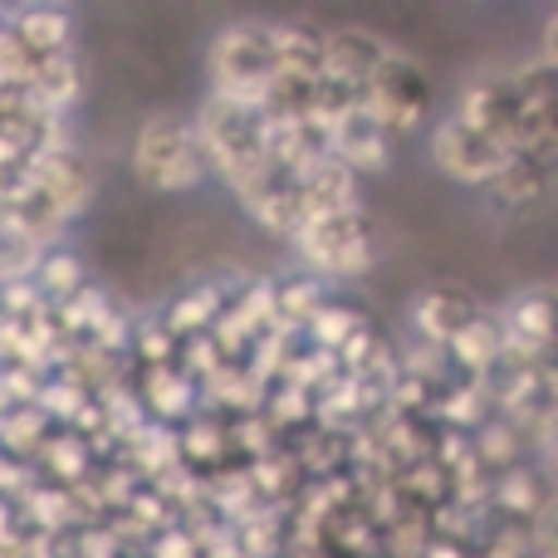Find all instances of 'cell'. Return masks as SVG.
I'll use <instances>...</instances> for the list:
<instances>
[{"label": "cell", "mask_w": 558, "mask_h": 558, "mask_svg": "<svg viewBox=\"0 0 558 558\" xmlns=\"http://www.w3.org/2000/svg\"><path fill=\"white\" fill-rule=\"evenodd\" d=\"M29 98H35L39 108H49V113L64 118L69 108L78 104V94H84V69H78L74 49H64V54H49V59H35V74H29Z\"/></svg>", "instance_id": "obj_13"}, {"label": "cell", "mask_w": 558, "mask_h": 558, "mask_svg": "<svg viewBox=\"0 0 558 558\" xmlns=\"http://www.w3.org/2000/svg\"><path fill=\"white\" fill-rule=\"evenodd\" d=\"M500 353H505V333H500V324H495V314H475L471 324L446 343V363H456L471 383H481Z\"/></svg>", "instance_id": "obj_15"}, {"label": "cell", "mask_w": 558, "mask_h": 558, "mask_svg": "<svg viewBox=\"0 0 558 558\" xmlns=\"http://www.w3.org/2000/svg\"><path fill=\"white\" fill-rule=\"evenodd\" d=\"M475 314H481V308H475L461 289H426V294L416 299V308H412V328H416L422 343L446 348Z\"/></svg>", "instance_id": "obj_12"}, {"label": "cell", "mask_w": 558, "mask_h": 558, "mask_svg": "<svg viewBox=\"0 0 558 558\" xmlns=\"http://www.w3.org/2000/svg\"><path fill=\"white\" fill-rule=\"evenodd\" d=\"M147 558H202V544H196L182 524H172V530L147 539Z\"/></svg>", "instance_id": "obj_30"}, {"label": "cell", "mask_w": 558, "mask_h": 558, "mask_svg": "<svg viewBox=\"0 0 558 558\" xmlns=\"http://www.w3.org/2000/svg\"><path fill=\"white\" fill-rule=\"evenodd\" d=\"M324 304H328L324 279H314V275L284 279V284H275V328L279 333H289V338L304 333L308 318H314Z\"/></svg>", "instance_id": "obj_21"}, {"label": "cell", "mask_w": 558, "mask_h": 558, "mask_svg": "<svg viewBox=\"0 0 558 558\" xmlns=\"http://www.w3.org/2000/svg\"><path fill=\"white\" fill-rule=\"evenodd\" d=\"M29 279H35V289H39V299H45V304H64V299H74L78 289L88 284L78 255H69V251H45Z\"/></svg>", "instance_id": "obj_25"}, {"label": "cell", "mask_w": 558, "mask_h": 558, "mask_svg": "<svg viewBox=\"0 0 558 558\" xmlns=\"http://www.w3.org/2000/svg\"><path fill=\"white\" fill-rule=\"evenodd\" d=\"M324 153L333 157V162H343L353 177H383L387 167H392V137L383 133V123H377L363 104H353L348 113L333 118Z\"/></svg>", "instance_id": "obj_7"}, {"label": "cell", "mask_w": 558, "mask_h": 558, "mask_svg": "<svg viewBox=\"0 0 558 558\" xmlns=\"http://www.w3.org/2000/svg\"><path fill=\"white\" fill-rule=\"evenodd\" d=\"M357 104H363L367 113L383 123L387 137L416 133V128H422V118H426V78H422V69L392 49V54H387V64L377 69V74L367 78V88L357 94Z\"/></svg>", "instance_id": "obj_6"}, {"label": "cell", "mask_w": 558, "mask_h": 558, "mask_svg": "<svg viewBox=\"0 0 558 558\" xmlns=\"http://www.w3.org/2000/svg\"><path fill=\"white\" fill-rule=\"evenodd\" d=\"M10 29H15V39L35 59L64 54V49L74 45V20H69V10H59V5H20L15 15H10Z\"/></svg>", "instance_id": "obj_14"}, {"label": "cell", "mask_w": 558, "mask_h": 558, "mask_svg": "<svg viewBox=\"0 0 558 558\" xmlns=\"http://www.w3.org/2000/svg\"><path fill=\"white\" fill-rule=\"evenodd\" d=\"M226 304H231V294H226L221 284H196L162 314V328L177 338V343H182V338H196V333H211V324L226 314Z\"/></svg>", "instance_id": "obj_18"}, {"label": "cell", "mask_w": 558, "mask_h": 558, "mask_svg": "<svg viewBox=\"0 0 558 558\" xmlns=\"http://www.w3.org/2000/svg\"><path fill=\"white\" fill-rule=\"evenodd\" d=\"M192 133L206 157V172L221 177L241 196V206H251L260 192L284 182V172H275L270 157H265V118L255 104L206 94L202 113L192 118Z\"/></svg>", "instance_id": "obj_1"}, {"label": "cell", "mask_w": 558, "mask_h": 558, "mask_svg": "<svg viewBox=\"0 0 558 558\" xmlns=\"http://www.w3.org/2000/svg\"><path fill=\"white\" fill-rule=\"evenodd\" d=\"M270 49H275V74L308 78V84L324 74V49H318L314 29H304V25H270Z\"/></svg>", "instance_id": "obj_20"}, {"label": "cell", "mask_w": 558, "mask_h": 558, "mask_svg": "<svg viewBox=\"0 0 558 558\" xmlns=\"http://www.w3.org/2000/svg\"><path fill=\"white\" fill-rule=\"evenodd\" d=\"M35 74V54L15 39V29L0 25V88H29Z\"/></svg>", "instance_id": "obj_28"}, {"label": "cell", "mask_w": 558, "mask_h": 558, "mask_svg": "<svg viewBox=\"0 0 558 558\" xmlns=\"http://www.w3.org/2000/svg\"><path fill=\"white\" fill-rule=\"evenodd\" d=\"M505 333V348L524 357H549L554 343V308H549V289H524L505 304V314H495Z\"/></svg>", "instance_id": "obj_11"}, {"label": "cell", "mask_w": 558, "mask_h": 558, "mask_svg": "<svg viewBox=\"0 0 558 558\" xmlns=\"http://www.w3.org/2000/svg\"><path fill=\"white\" fill-rule=\"evenodd\" d=\"M177 456H182L186 471L196 475H211L226 465V456H231V441H226V422L221 416H192V422L182 426V436H177Z\"/></svg>", "instance_id": "obj_19"}, {"label": "cell", "mask_w": 558, "mask_h": 558, "mask_svg": "<svg viewBox=\"0 0 558 558\" xmlns=\"http://www.w3.org/2000/svg\"><path fill=\"white\" fill-rule=\"evenodd\" d=\"M490 196H495V206H500V211H510V216L534 211V206L549 202V167L524 162V157H520V162H514L510 172L490 186Z\"/></svg>", "instance_id": "obj_23"}, {"label": "cell", "mask_w": 558, "mask_h": 558, "mask_svg": "<svg viewBox=\"0 0 558 558\" xmlns=\"http://www.w3.org/2000/svg\"><path fill=\"white\" fill-rule=\"evenodd\" d=\"M133 177L153 192H192L206 182V157L196 147L192 118L157 113L137 128L133 143Z\"/></svg>", "instance_id": "obj_2"}, {"label": "cell", "mask_w": 558, "mask_h": 558, "mask_svg": "<svg viewBox=\"0 0 558 558\" xmlns=\"http://www.w3.org/2000/svg\"><path fill=\"white\" fill-rule=\"evenodd\" d=\"M245 211H251L270 235H284V241H294V231L308 221V216H304V196H299V186L289 182V177H284V182H275L270 192H260L251 206H245Z\"/></svg>", "instance_id": "obj_24"}, {"label": "cell", "mask_w": 558, "mask_h": 558, "mask_svg": "<svg viewBox=\"0 0 558 558\" xmlns=\"http://www.w3.org/2000/svg\"><path fill=\"white\" fill-rule=\"evenodd\" d=\"M211 94L235 98V104H255L265 84L275 78V49H270V25H226L211 39Z\"/></svg>", "instance_id": "obj_4"}, {"label": "cell", "mask_w": 558, "mask_h": 558, "mask_svg": "<svg viewBox=\"0 0 558 558\" xmlns=\"http://www.w3.org/2000/svg\"><path fill=\"white\" fill-rule=\"evenodd\" d=\"M128 353L137 357V367H172L177 363V338L162 328V318L157 324H143L133 338H128Z\"/></svg>", "instance_id": "obj_27"}, {"label": "cell", "mask_w": 558, "mask_h": 558, "mask_svg": "<svg viewBox=\"0 0 558 558\" xmlns=\"http://www.w3.org/2000/svg\"><path fill=\"white\" fill-rule=\"evenodd\" d=\"M318 49H324V74L338 78V84H353L357 94H363L367 78L387 64V54H392V45H387L383 35H373V29H363V25L324 29V35H318Z\"/></svg>", "instance_id": "obj_9"}, {"label": "cell", "mask_w": 558, "mask_h": 558, "mask_svg": "<svg viewBox=\"0 0 558 558\" xmlns=\"http://www.w3.org/2000/svg\"><path fill=\"white\" fill-rule=\"evenodd\" d=\"M294 251L314 279H357L373 270V235L363 211L314 216L294 231Z\"/></svg>", "instance_id": "obj_3"}, {"label": "cell", "mask_w": 558, "mask_h": 558, "mask_svg": "<svg viewBox=\"0 0 558 558\" xmlns=\"http://www.w3.org/2000/svg\"><path fill=\"white\" fill-rule=\"evenodd\" d=\"M357 328H367V318L357 314V308H343V304H324L314 318H308L304 333L314 338L308 348H318V353H338V348L348 343V338L357 333Z\"/></svg>", "instance_id": "obj_26"}, {"label": "cell", "mask_w": 558, "mask_h": 558, "mask_svg": "<svg viewBox=\"0 0 558 558\" xmlns=\"http://www.w3.org/2000/svg\"><path fill=\"white\" fill-rule=\"evenodd\" d=\"M534 64H544L554 74L558 69V20H544V45H539V59Z\"/></svg>", "instance_id": "obj_31"}, {"label": "cell", "mask_w": 558, "mask_h": 558, "mask_svg": "<svg viewBox=\"0 0 558 558\" xmlns=\"http://www.w3.org/2000/svg\"><path fill=\"white\" fill-rule=\"evenodd\" d=\"M544 500H554V495H549V485L539 481V471H530V465H514V471L490 475V505L505 514V520L530 524Z\"/></svg>", "instance_id": "obj_16"}, {"label": "cell", "mask_w": 558, "mask_h": 558, "mask_svg": "<svg viewBox=\"0 0 558 558\" xmlns=\"http://www.w3.org/2000/svg\"><path fill=\"white\" fill-rule=\"evenodd\" d=\"M137 407H143L147 422L157 426H172V422H192L196 407H202V387L182 373V367H147L137 377Z\"/></svg>", "instance_id": "obj_10"}, {"label": "cell", "mask_w": 558, "mask_h": 558, "mask_svg": "<svg viewBox=\"0 0 558 558\" xmlns=\"http://www.w3.org/2000/svg\"><path fill=\"white\" fill-rule=\"evenodd\" d=\"M432 157L451 182H465V186H495L514 162H520L500 137L475 133V128L456 123V118H446V123L432 133Z\"/></svg>", "instance_id": "obj_5"}, {"label": "cell", "mask_w": 558, "mask_h": 558, "mask_svg": "<svg viewBox=\"0 0 558 558\" xmlns=\"http://www.w3.org/2000/svg\"><path fill=\"white\" fill-rule=\"evenodd\" d=\"M35 461L45 465V475L59 485V490H74V485H84L88 475H94V456H88V441L74 432H64V426H54V432L45 436V446L35 451Z\"/></svg>", "instance_id": "obj_17"}, {"label": "cell", "mask_w": 558, "mask_h": 558, "mask_svg": "<svg viewBox=\"0 0 558 558\" xmlns=\"http://www.w3.org/2000/svg\"><path fill=\"white\" fill-rule=\"evenodd\" d=\"M39 308H45V299H39L35 279H10V284H0V318L25 324V318L39 314Z\"/></svg>", "instance_id": "obj_29"}, {"label": "cell", "mask_w": 558, "mask_h": 558, "mask_svg": "<svg viewBox=\"0 0 558 558\" xmlns=\"http://www.w3.org/2000/svg\"><path fill=\"white\" fill-rule=\"evenodd\" d=\"M471 456L485 475L514 471V465H524V436L514 432L505 416H490V422H481L471 432Z\"/></svg>", "instance_id": "obj_22"}, {"label": "cell", "mask_w": 558, "mask_h": 558, "mask_svg": "<svg viewBox=\"0 0 558 558\" xmlns=\"http://www.w3.org/2000/svg\"><path fill=\"white\" fill-rule=\"evenodd\" d=\"M25 182L54 206L64 221H74L88 202H94V172L78 157V147H59V153H35L25 162Z\"/></svg>", "instance_id": "obj_8"}]
</instances>
